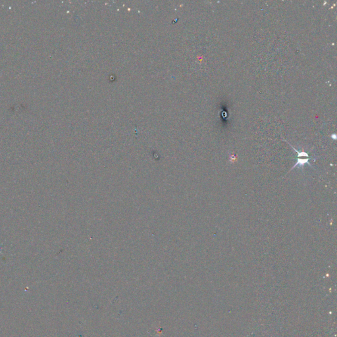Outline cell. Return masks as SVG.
Returning <instances> with one entry per match:
<instances>
[{"label": "cell", "instance_id": "2", "mask_svg": "<svg viewBox=\"0 0 337 337\" xmlns=\"http://www.w3.org/2000/svg\"><path fill=\"white\" fill-rule=\"evenodd\" d=\"M292 148H293V149L294 150V151H295V152H296L298 153V157H302V156L309 157L308 154V153H307L306 152H299V151H298V150H296V149H295L294 147H292Z\"/></svg>", "mask_w": 337, "mask_h": 337}, {"label": "cell", "instance_id": "1", "mask_svg": "<svg viewBox=\"0 0 337 337\" xmlns=\"http://www.w3.org/2000/svg\"><path fill=\"white\" fill-rule=\"evenodd\" d=\"M309 160H310L309 158H307V159H300V158H298V161H297V163L294 165V166L292 168L297 167V165H300V166H303L305 164V163H308L309 165L311 166V164L310 163V162H309Z\"/></svg>", "mask_w": 337, "mask_h": 337}]
</instances>
